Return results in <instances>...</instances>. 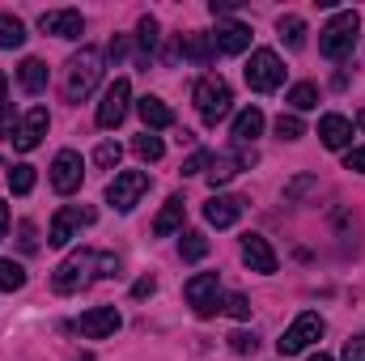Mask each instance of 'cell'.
Masks as SVG:
<instances>
[{
    "instance_id": "cell-1",
    "label": "cell",
    "mask_w": 365,
    "mask_h": 361,
    "mask_svg": "<svg viewBox=\"0 0 365 361\" xmlns=\"http://www.w3.org/2000/svg\"><path fill=\"white\" fill-rule=\"evenodd\" d=\"M98 276H119V260L110 255V251H73L56 276H51V285H56V293H81L86 285H93Z\"/></svg>"
},
{
    "instance_id": "cell-2",
    "label": "cell",
    "mask_w": 365,
    "mask_h": 361,
    "mask_svg": "<svg viewBox=\"0 0 365 361\" xmlns=\"http://www.w3.org/2000/svg\"><path fill=\"white\" fill-rule=\"evenodd\" d=\"M98 77H102V51H98V47H81V51L64 64V98H68V102L90 98L93 86H98Z\"/></svg>"
},
{
    "instance_id": "cell-3",
    "label": "cell",
    "mask_w": 365,
    "mask_h": 361,
    "mask_svg": "<svg viewBox=\"0 0 365 361\" xmlns=\"http://www.w3.org/2000/svg\"><path fill=\"white\" fill-rule=\"evenodd\" d=\"M357 34H361V17H357L353 9H344V13H336V17L319 30V51H323L327 60H344V56H353Z\"/></svg>"
},
{
    "instance_id": "cell-4",
    "label": "cell",
    "mask_w": 365,
    "mask_h": 361,
    "mask_svg": "<svg viewBox=\"0 0 365 361\" xmlns=\"http://www.w3.org/2000/svg\"><path fill=\"white\" fill-rule=\"evenodd\" d=\"M191 98H195V111H200V119H204V123H212V128H217V123L230 115V102H234L230 81H225V77H217V73L200 77Z\"/></svg>"
},
{
    "instance_id": "cell-5",
    "label": "cell",
    "mask_w": 365,
    "mask_h": 361,
    "mask_svg": "<svg viewBox=\"0 0 365 361\" xmlns=\"http://www.w3.org/2000/svg\"><path fill=\"white\" fill-rule=\"evenodd\" d=\"M280 81H284V64H280V56H276L272 47L251 51V60H247V86L255 93H272Z\"/></svg>"
},
{
    "instance_id": "cell-6",
    "label": "cell",
    "mask_w": 365,
    "mask_h": 361,
    "mask_svg": "<svg viewBox=\"0 0 365 361\" xmlns=\"http://www.w3.org/2000/svg\"><path fill=\"white\" fill-rule=\"evenodd\" d=\"M323 327H327V323H323V319H319L314 310L297 315V319H293V327H289V332H284V336L276 340L280 357H297V353H306V349H310V345H314V340L323 336Z\"/></svg>"
},
{
    "instance_id": "cell-7",
    "label": "cell",
    "mask_w": 365,
    "mask_h": 361,
    "mask_svg": "<svg viewBox=\"0 0 365 361\" xmlns=\"http://www.w3.org/2000/svg\"><path fill=\"white\" fill-rule=\"evenodd\" d=\"M98 213L93 208H81V204H64L56 217H51V230H47V247H68L77 238L81 225H93Z\"/></svg>"
},
{
    "instance_id": "cell-8",
    "label": "cell",
    "mask_w": 365,
    "mask_h": 361,
    "mask_svg": "<svg viewBox=\"0 0 365 361\" xmlns=\"http://www.w3.org/2000/svg\"><path fill=\"white\" fill-rule=\"evenodd\" d=\"M182 293H187V302L195 306L200 319H212V315L221 310V276H217V272H200V276H191V280L182 285Z\"/></svg>"
},
{
    "instance_id": "cell-9",
    "label": "cell",
    "mask_w": 365,
    "mask_h": 361,
    "mask_svg": "<svg viewBox=\"0 0 365 361\" xmlns=\"http://www.w3.org/2000/svg\"><path fill=\"white\" fill-rule=\"evenodd\" d=\"M145 191H149V175L145 171H123V175H115L110 187H106V204H115L119 213H132Z\"/></svg>"
},
{
    "instance_id": "cell-10",
    "label": "cell",
    "mask_w": 365,
    "mask_h": 361,
    "mask_svg": "<svg viewBox=\"0 0 365 361\" xmlns=\"http://www.w3.org/2000/svg\"><path fill=\"white\" fill-rule=\"evenodd\" d=\"M47 123H51V119H47V106H30V111L21 115V123L13 128V136H9V141H13V149H17V153L38 149V145H43V136H47Z\"/></svg>"
},
{
    "instance_id": "cell-11",
    "label": "cell",
    "mask_w": 365,
    "mask_h": 361,
    "mask_svg": "<svg viewBox=\"0 0 365 361\" xmlns=\"http://www.w3.org/2000/svg\"><path fill=\"white\" fill-rule=\"evenodd\" d=\"M81 179H86L81 153H77V149H60L56 162H51V187H56L60 195H73V191L81 187Z\"/></svg>"
},
{
    "instance_id": "cell-12",
    "label": "cell",
    "mask_w": 365,
    "mask_h": 361,
    "mask_svg": "<svg viewBox=\"0 0 365 361\" xmlns=\"http://www.w3.org/2000/svg\"><path fill=\"white\" fill-rule=\"evenodd\" d=\"M128 102H132V86H128V77H119L98 102V128H119L128 115Z\"/></svg>"
},
{
    "instance_id": "cell-13",
    "label": "cell",
    "mask_w": 365,
    "mask_h": 361,
    "mask_svg": "<svg viewBox=\"0 0 365 361\" xmlns=\"http://www.w3.org/2000/svg\"><path fill=\"white\" fill-rule=\"evenodd\" d=\"M38 30L43 34H56V39H81L86 34V17L77 9H47L38 17Z\"/></svg>"
},
{
    "instance_id": "cell-14",
    "label": "cell",
    "mask_w": 365,
    "mask_h": 361,
    "mask_svg": "<svg viewBox=\"0 0 365 361\" xmlns=\"http://www.w3.org/2000/svg\"><path fill=\"white\" fill-rule=\"evenodd\" d=\"M119 310L115 306H93V310H86L81 319H77V332L86 336V340H106V336H115L119 332Z\"/></svg>"
},
{
    "instance_id": "cell-15",
    "label": "cell",
    "mask_w": 365,
    "mask_h": 361,
    "mask_svg": "<svg viewBox=\"0 0 365 361\" xmlns=\"http://www.w3.org/2000/svg\"><path fill=\"white\" fill-rule=\"evenodd\" d=\"M242 264L251 272H276V251L268 247V238H259V234H247L242 238Z\"/></svg>"
},
{
    "instance_id": "cell-16",
    "label": "cell",
    "mask_w": 365,
    "mask_h": 361,
    "mask_svg": "<svg viewBox=\"0 0 365 361\" xmlns=\"http://www.w3.org/2000/svg\"><path fill=\"white\" fill-rule=\"evenodd\" d=\"M212 47H217L221 56H238V51L251 47V30H247L242 21H225V26L212 30Z\"/></svg>"
},
{
    "instance_id": "cell-17",
    "label": "cell",
    "mask_w": 365,
    "mask_h": 361,
    "mask_svg": "<svg viewBox=\"0 0 365 361\" xmlns=\"http://www.w3.org/2000/svg\"><path fill=\"white\" fill-rule=\"evenodd\" d=\"M242 204H247V200H238V195H212V200L204 204V217H208V225L230 230V225L242 217Z\"/></svg>"
},
{
    "instance_id": "cell-18",
    "label": "cell",
    "mask_w": 365,
    "mask_h": 361,
    "mask_svg": "<svg viewBox=\"0 0 365 361\" xmlns=\"http://www.w3.org/2000/svg\"><path fill=\"white\" fill-rule=\"evenodd\" d=\"M255 162V153L247 158V153H212V162H208V183L212 187H221V183H230L238 171H247Z\"/></svg>"
},
{
    "instance_id": "cell-19",
    "label": "cell",
    "mask_w": 365,
    "mask_h": 361,
    "mask_svg": "<svg viewBox=\"0 0 365 361\" xmlns=\"http://www.w3.org/2000/svg\"><path fill=\"white\" fill-rule=\"evenodd\" d=\"M136 111H140V119H145V128L149 132H162V128H175V111L162 102V98H153V93H145L140 102H136Z\"/></svg>"
},
{
    "instance_id": "cell-20",
    "label": "cell",
    "mask_w": 365,
    "mask_h": 361,
    "mask_svg": "<svg viewBox=\"0 0 365 361\" xmlns=\"http://www.w3.org/2000/svg\"><path fill=\"white\" fill-rule=\"evenodd\" d=\"M319 141H323L327 149H344V145L353 141V123H349L344 115H323V119H319Z\"/></svg>"
},
{
    "instance_id": "cell-21",
    "label": "cell",
    "mask_w": 365,
    "mask_h": 361,
    "mask_svg": "<svg viewBox=\"0 0 365 361\" xmlns=\"http://www.w3.org/2000/svg\"><path fill=\"white\" fill-rule=\"evenodd\" d=\"M182 213H187L182 195H170V200H166V208H162V213H158V221H153V234H158V238H170L175 230H182Z\"/></svg>"
},
{
    "instance_id": "cell-22",
    "label": "cell",
    "mask_w": 365,
    "mask_h": 361,
    "mask_svg": "<svg viewBox=\"0 0 365 361\" xmlns=\"http://www.w3.org/2000/svg\"><path fill=\"white\" fill-rule=\"evenodd\" d=\"M179 51L191 60V64H208V60L217 56L212 34H182V39H179Z\"/></svg>"
},
{
    "instance_id": "cell-23",
    "label": "cell",
    "mask_w": 365,
    "mask_h": 361,
    "mask_svg": "<svg viewBox=\"0 0 365 361\" xmlns=\"http://www.w3.org/2000/svg\"><path fill=\"white\" fill-rule=\"evenodd\" d=\"M259 132H264V111H259V106H247V111L234 119V141H238V145H251Z\"/></svg>"
},
{
    "instance_id": "cell-24",
    "label": "cell",
    "mask_w": 365,
    "mask_h": 361,
    "mask_svg": "<svg viewBox=\"0 0 365 361\" xmlns=\"http://www.w3.org/2000/svg\"><path fill=\"white\" fill-rule=\"evenodd\" d=\"M17 81H21V90L26 93H43L47 90V64L43 60H21V68H17Z\"/></svg>"
},
{
    "instance_id": "cell-25",
    "label": "cell",
    "mask_w": 365,
    "mask_h": 361,
    "mask_svg": "<svg viewBox=\"0 0 365 361\" xmlns=\"http://www.w3.org/2000/svg\"><path fill=\"white\" fill-rule=\"evenodd\" d=\"M276 30H280V39L297 51V47H306V21L297 17V13H284L280 21H276Z\"/></svg>"
},
{
    "instance_id": "cell-26",
    "label": "cell",
    "mask_w": 365,
    "mask_h": 361,
    "mask_svg": "<svg viewBox=\"0 0 365 361\" xmlns=\"http://www.w3.org/2000/svg\"><path fill=\"white\" fill-rule=\"evenodd\" d=\"M179 255L187 260V264L204 260V255H208V238H204L200 230H182V238H179Z\"/></svg>"
},
{
    "instance_id": "cell-27",
    "label": "cell",
    "mask_w": 365,
    "mask_h": 361,
    "mask_svg": "<svg viewBox=\"0 0 365 361\" xmlns=\"http://www.w3.org/2000/svg\"><path fill=\"white\" fill-rule=\"evenodd\" d=\"M21 43H26V26H21L17 17L0 13V47H4V51H13V47H21Z\"/></svg>"
},
{
    "instance_id": "cell-28",
    "label": "cell",
    "mask_w": 365,
    "mask_h": 361,
    "mask_svg": "<svg viewBox=\"0 0 365 361\" xmlns=\"http://www.w3.org/2000/svg\"><path fill=\"white\" fill-rule=\"evenodd\" d=\"M132 153H136L140 162H158V158L166 153V145H162V136L145 132V136H136V141H132Z\"/></svg>"
},
{
    "instance_id": "cell-29",
    "label": "cell",
    "mask_w": 365,
    "mask_h": 361,
    "mask_svg": "<svg viewBox=\"0 0 365 361\" xmlns=\"http://www.w3.org/2000/svg\"><path fill=\"white\" fill-rule=\"evenodd\" d=\"M21 285H26V268L13 264V260H0V289L4 293H17Z\"/></svg>"
},
{
    "instance_id": "cell-30",
    "label": "cell",
    "mask_w": 365,
    "mask_h": 361,
    "mask_svg": "<svg viewBox=\"0 0 365 361\" xmlns=\"http://www.w3.org/2000/svg\"><path fill=\"white\" fill-rule=\"evenodd\" d=\"M289 106H293V111H314V106H319V90H314L310 81L293 86V90H289Z\"/></svg>"
},
{
    "instance_id": "cell-31",
    "label": "cell",
    "mask_w": 365,
    "mask_h": 361,
    "mask_svg": "<svg viewBox=\"0 0 365 361\" xmlns=\"http://www.w3.org/2000/svg\"><path fill=\"white\" fill-rule=\"evenodd\" d=\"M9 191L13 195H30L34 191V166H13L9 171Z\"/></svg>"
},
{
    "instance_id": "cell-32",
    "label": "cell",
    "mask_w": 365,
    "mask_h": 361,
    "mask_svg": "<svg viewBox=\"0 0 365 361\" xmlns=\"http://www.w3.org/2000/svg\"><path fill=\"white\" fill-rule=\"evenodd\" d=\"M276 136H280V141H302V136H306V123H302L297 115H280V119H276Z\"/></svg>"
},
{
    "instance_id": "cell-33",
    "label": "cell",
    "mask_w": 365,
    "mask_h": 361,
    "mask_svg": "<svg viewBox=\"0 0 365 361\" xmlns=\"http://www.w3.org/2000/svg\"><path fill=\"white\" fill-rule=\"evenodd\" d=\"M119 158H123V149H119L115 141H102V145L93 149V162H98L102 171H110V166H119Z\"/></svg>"
},
{
    "instance_id": "cell-34",
    "label": "cell",
    "mask_w": 365,
    "mask_h": 361,
    "mask_svg": "<svg viewBox=\"0 0 365 361\" xmlns=\"http://www.w3.org/2000/svg\"><path fill=\"white\" fill-rule=\"evenodd\" d=\"M221 310H225L230 319H251V302H247L242 293H225V298H221Z\"/></svg>"
},
{
    "instance_id": "cell-35",
    "label": "cell",
    "mask_w": 365,
    "mask_h": 361,
    "mask_svg": "<svg viewBox=\"0 0 365 361\" xmlns=\"http://www.w3.org/2000/svg\"><path fill=\"white\" fill-rule=\"evenodd\" d=\"M136 39H140V47L153 56V47H158V17H140V26H136Z\"/></svg>"
},
{
    "instance_id": "cell-36",
    "label": "cell",
    "mask_w": 365,
    "mask_h": 361,
    "mask_svg": "<svg viewBox=\"0 0 365 361\" xmlns=\"http://www.w3.org/2000/svg\"><path fill=\"white\" fill-rule=\"evenodd\" d=\"M230 349L238 357H251V353H259V340H255V332H234L230 336Z\"/></svg>"
},
{
    "instance_id": "cell-37",
    "label": "cell",
    "mask_w": 365,
    "mask_h": 361,
    "mask_svg": "<svg viewBox=\"0 0 365 361\" xmlns=\"http://www.w3.org/2000/svg\"><path fill=\"white\" fill-rule=\"evenodd\" d=\"M17 243H21V251L30 255V251H38V230H34V221H21L17 225Z\"/></svg>"
},
{
    "instance_id": "cell-38",
    "label": "cell",
    "mask_w": 365,
    "mask_h": 361,
    "mask_svg": "<svg viewBox=\"0 0 365 361\" xmlns=\"http://www.w3.org/2000/svg\"><path fill=\"white\" fill-rule=\"evenodd\" d=\"M208 162H212V153H204V149H195V153H191V158L182 162V175H200V171H204Z\"/></svg>"
},
{
    "instance_id": "cell-39",
    "label": "cell",
    "mask_w": 365,
    "mask_h": 361,
    "mask_svg": "<svg viewBox=\"0 0 365 361\" xmlns=\"http://www.w3.org/2000/svg\"><path fill=\"white\" fill-rule=\"evenodd\" d=\"M314 183H319L314 175H302V179H293L289 187H284V195H289V200H297V195H306V191H310Z\"/></svg>"
},
{
    "instance_id": "cell-40",
    "label": "cell",
    "mask_w": 365,
    "mask_h": 361,
    "mask_svg": "<svg viewBox=\"0 0 365 361\" xmlns=\"http://www.w3.org/2000/svg\"><path fill=\"white\" fill-rule=\"evenodd\" d=\"M344 361H365V336L344 340Z\"/></svg>"
},
{
    "instance_id": "cell-41",
    "label": "cell",
    "mask_w": 365,
    "mask_h": 361,
    "mask_svg": "<svg viewBox=\"0 0 365 361\" xmlns=\"http://www.w3.org/2000/svg\"><path fill=\"white\" fill-rule=\"evenodd\" d=\"M344 166H349V171H357V175H365V145H361V149H349Z\"/></svg>"
},
{
    "instance_id": "cell-42",
    "label": "cell",
    "mask_w": 365,
    "mask_h": 361,
    "mask_svg": "<svg viewBox=\"0 0 365 361\" xmlns=\"http://www.w3.org/2000/svg\"><path fill=\"white\" fill-rule=\"evenodd\" d=\"M153 289H158V280H153V276H140V280L132 285V298H149Z\"/></svg>"
},
{
    "instance_id": "cell-43",
    "label": "cell",
    "mask_w": 365,
    "mask_h": 361,
    "mask_svg": "<svg viewBox=\"0 0 365 361\" xmlns=\"http://www.w3.org/2000/svg\"><path fill=\"white\" fill-rule=\"evenodd\" d=\"M4 234H9V204L0 200V238H4Z\"/></svg>"
},
{
    "instance_id": "cell-44",
    "label": "cell",
    "mask_w": 365,
    "mask_h": 361,
    "mask_svg": "<svg viewBox=\"0 0 365 361\" xmlns=\"http://www.w3.org/2000/svg\"><path fill=\"white\" fill-rule=\"evenodd\" d=\"M4 102H9V81H4V73H0V111H4Z\"/></svg>"
},
{
    "instance_id": "cell-45",
    "label": "cell",
    "mask_w": 365,
    "mask_h": 361,
    "mask_svg": "<svg viewBox=\"0 0 365 361\" xmlns=\"http://www.w3.org/2000/svg\"><path fill=\"white\" fill-rule=\"evenodd\" d=\"M310 361H336V357H327V353H319V357H310Z\"/></svg>"
},
{
    "instance_id": "cell-46",
    "label": "cell",
    "mask_w": 365,
    "mask_h": 361,
    "mask_svg": "<svg viewBox=\"0 0 365 361\" xmlns=\"http://www.w3.org/2000/svg\"><path fill=\"white\" fill-rule=\"evenodd\" d=\"M357 123H361V128H365V111H361V115H357Z\"/></svg>"
},
{
    "instance_id": "cell-47",
    "label": "cell",
    "mask_w": 365,
    "mask_h": 361,
    "mask_svg": "<svg viewBox=\"0 0 365 361\" xmlns=\"http://www.w3.org/2000/svg\"><path fill=\"white\" fill-rule=\"evenodd\" d=\"M77 361H93V357H77Z\"/></svg>"
}]
</instances>
